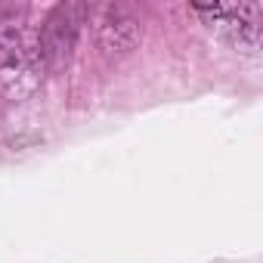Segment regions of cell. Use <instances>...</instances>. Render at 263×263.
I'll list each match as a JSON object with an SVG mask.
<instances>
[{"instance_id":"cell-1","label":"cell","mask_w":263,"mask_h":263,"mask_svg":"<svg viewBox=\"0 0 263 263\" xmlns=\"http://www.w3.org/2000/svg\"><path fill=\"white\" fill-rule=\"evenodd\" d=\"M47 71L37 28L22 19L0 22V93L10 102H25L41 90Z\"/></svg>"},{"instance_id":"cell-2","label":"cell","mask_w":263,"mask_h":263,"mask_svg":"<svg viewBox=\"0 0 263 263\" xmlns=\"http://www.w3.org/2000/svg\"><path fill=\"white\" fill-rule=\"evenodd\" d=\"M192 10L232 50L245 56H260V47H263V7L260 4H251V0H238V4H195Z\"/></svg>"},{"instance_id":"cell-3","label":"cell","mask_w":263,"mask_h":263,"mask_svg":"<svg viewBox=\"0 0 263 263\" xmlns=\"http://www.w3.org/2000/svg\"><path fill=\"white\" fill-rule=\"evenodd\" d=\"M84 13H87L84 4H59L47 16V22L37 28L41 53H44V62L50 71L68 65L74 44H78V34H81V25H84Z\"/></svg>"},{"instance_id":"cell-4","label":"cell","mask_w":263,"mask_h":263,"mask_svg":"<svg viewBox=\"0 0 263 263\" xmlns=\"http://www.w3.org/2000/svg\"><path fill=\"white\" fill-rule=\"evenodd\" d=\"M140 41H143V25L130 10H124V7L102 10V16L96 22V47L102 56H111V59L127 56L137 50Z\"/></svg>"}]
</instances>
